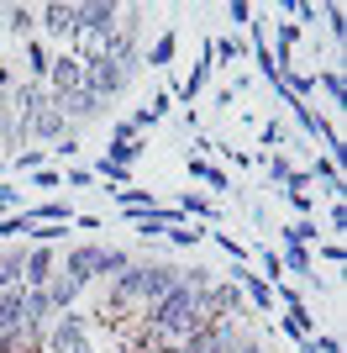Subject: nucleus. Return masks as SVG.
<instances>
[{"mask_svg": "<svg viewBox=\"0 0 347 353\" xmlns=\"http://www.w3.org/2000/svg\"><path fill=\"white\" fill-rule=\"evenodd\" d=\"M279 327H284L295 343H305L311 332H316V316L305 311V301H295V306H284V316H279Z\"/></svg>", "mask_w": 347, "mask_h": 353, "instance_id": "nucleus-26", "label": "nucleus"}, {"mask_svg": "<svg viewBox=\"0 0 347 353\" xmlns=\"http://www.w3.org/2000/svg\"><path fill=\"white\" fill-rule=\"evenodd\" d=\"M311 343H316V353H342V338H337V332H311Z\"/></svg>", "mask_w": 347, "mask_h": 353, "instance_id": "nucleus-46", "label": "nucleus"}, {"mask_svg": "<svg viewBox=\"0 0 347 353\" xmlns=\"http://www.w3.org/2000/svg\"><path fill=\"white\" fill-rule=\"evenodd\" d=\"M143 153H147L143 132H137V127H132L127 117H121V121H111V148H105L101 159H105V163H121V169H132V163L143 159Z\"/></svg>", "mask_w": 347, "mask_h": 353, "instance_id": "nucleus-9", "label": "nucleus"}, {"mask_svg": "<svg viewBox=\"0 0 347 353\" xmlns=\"http://www.w3.org/2000/svg\"><path fill=\"white\" fill-rule=\"evenodd\" d=\"M0 27L11 32V37H37V6H0Z\"/></svg>", "mask_w": 347, "mask_h": 353, "instance_id": "nucleus-21", "label": "nucleus"}, {"mask_svg": "<svg viewBox=\"0 0 347 353\" xmlns=\"http://www.w3.org/2000/svg\"><path fill=\"white\" fill-rule=\"evenodd\" d=\"M231 285L242 290V301H247V306H253V311H258V316H274V311H279V301H274V285L263 280V274H258V269H253V264L231 269Z\"/></svg>", "mask_w": 347, "mask_h": 353, "instance_id": "nucleus-8", "label": "nucleus"}, {"mask_svg": "<svg viewBox=\"0 0 347 353\" xmlns=\"http://www.w3.org/2000/svg\"><path fill=\"white\" fill-rule=\"evenodd\" d=\"M227 353H263V343H258V338H253V332H247V338H242V343H237V348H227Z\"/></svg>", "mask_w": 347, "mask_h": 353, "instance_id": "nucleus-49", "label": "nucleus"}, {"mask_svg": "<svg viewBox=\"0 0 347 353\" xmlns=\"http://www.w3.org/2000/svg\"><path fill=\"white\" fill-rule=\"evenodd\" d=\"M21 327H27V316H21V290H0V338H21Z\"/></svg>", "mask_w": 347, "mask_h": 353, "instance_id": "nucleus-25", "label": "nucleus"}, {"mask_svg": "<svg viewBox=\"0 0 347 353\" xmlns=\"http://www.w3.org/2000/svg\"><path fill=\"white\" fill-rule=\"evenodd\" d=\"M101 259H105V243L85 237V243H74V248L58 253V274H69L79 290H90V285L101 280Z\"/></svg>", "mask_w": 347, "mask_h": 353, "instance_id": "nucleus-4", "label": "nucleus"}, {"mask_svg": "<svg viewBox=\"0 0 347 353\" xmlns=\"http://www.w3.org/2000/svg\"><path fill=\"white\" fill-rule=\"evenodd\" d=\"M11 85H16V79H11V69H6V63H0V90H6V95H11Z\"/></svg>", "mask_w": 347, "mask_h": 353, "instance_id": "nucleus-50", "label": "nucleus"}, {"mask_svg": "<svg viewBox=\"0 0 347 353\" xmlns=\"http://www.w3.org/2000/svg\"><path fill=\"white\" fill-rule=\"evenodd\" d=\"M342 32H347L342 6H326V37H332V48H342Z\"/></svg>", "mask_w": 347, "mask_h": 353, "instance_id": "nucleus-40", "label": "nucleus"}, {"mask_svg": "<svg viewBox=\"0 0 347 353\" xmlns=\"http://www.w3.org/2000/svg\"><path fill=\"white\" fill-rule=\"evenodd\" d=\"M21 264H27V243L0 248V290H21Z\"/></svg>", "mask_w": 347, "mask_h": 353, "instance_id": "nucleus-24", "label": "nucleus"}, {"mask_svg": "<svg viewBox=\"0 0 347 353\" xmlns=\"http://www.w3.org/2000/svg\"><path fill=\"white\" fill-rule=\"evenodd\" d=\"M316 90H326V101L342 111L347 105V79H342V69L337 63H326V69H316Z\"/></svg>", "mask_w": 347, "mask_h": 353, "instance_id": "nucleus-30", "label": "nucleus"}, {"mask_svg": "<svg viewBox=\"0 0 347 353\" xmlns=\"http://www.w3.org/2000/svg\"><path fill=\"white\" fill-rule=\"evenodd\" d=\"M169 105H174V95H169V90H158V95H153V101H147L143 111H147L153 121H163V117H169Z\"/></svg>", "mask_w": 347, "mask_h": 353, "instance_id": "nucleus-44", "label": "nucleus"}, {"mask_svg": "<svg viewBox=\"0 0 347 353\" xmlns=\"http://www.w3.org/2000/svg\"><path fill=\"white\" fill-rule=\"evenodd\" d=\"M105 195H111V201L127 211V216H143V211H158V206H163L153 190H137V185H127V190H105Z\"/></svg>", "mask_w": 347, "mask_h": 353, "instance_id": "nucleus-23", "label": "nucleus"}, {"mask_svg": "<svg viewBox=\"0 0 347 353\" xmlns=\"http://www.w3.org/2000/svg\"><path fill=\"white\" fill-rule=\"evenodd\" d=\"M211 59L227 63V69H231V63H247V43H242V37H231V32H227V37H211Z\"/></svg>", "mask_w": 347, "mask_h": 353, "instance_id": "nucleus-31", "label": "nucleus"}, {"mask_svg": "<svg viewBox=\"0 0 347 353\" xmlns=\"http://www.w3.org/2000/svg\"><path fill=\"white\" fill-rule=\"evenodd\" d=\"M43 290H48V301H53V311H74V306H79V295H85L79 285L69 280V274H53Z\"/></svg>", "mask_w": 347, "mask_h": 353, "instance_id": "nucleus-29", "label": "nucleus"}, {"mask_svg": "<svg viewBox=\"0 0 347 353\" xmlns=\"http://www.w3.org/2000/svg\"><path fill=\"white\" fill-rule=\"evenodd\" d=\"M174 211H179L185 221H195V227H211V221L221 216V206L211 201V195H200V190H185L179 201H174Z\"/></svg>", "mask_w": 347, "mask_h": 353, "instance_id": "nucleus-16", "label": "nucleus"}, {"mask_svg": "<svg viewBox=\"0 0 347 353\" xmlns=\"http://www.w3.org/2000/svg\"><path fill=\"white\" fill-rule=\"evenodd\" d=\"M58 174H63V185H69V190H90V185H95V174H90L85 163H63Z\"/></svg>", "mask_w": 347, "mask_h": 353, "instance_id": "nucleus-39", "label": "nucleus"}, {"mask_svg": "<svg viewBox=\"0 0 347 353\" xmlns=\"http://www.w3.org/2000/svg\"><path fill=\"white\" fill-rule=\"evenodd\" d=\"M74 90H85V63L74 59L69 48H58L53 53V69H48V95H74Z\"/></svg>", "mask_w": 347, "mask_h": 353, "instance_id": "nucleus-11", "label": "nucleus"}, {"mask_svg": "<svg viewBox=\"0 0 347 353\" xmlns=\"http://www.w3.org/2000/svg\"><path fill=\"white\" fill-rule=\"evenodd\" d=\"M69 237V221H48V227H32L27 232V248H58Z\"/></svg>", "mask_w": 347, "mask_h": 353, "instance_id": "nucleus-32", "label": "nucleus"}, {"mask_svg": "<svg viewBox=\"0 0 347 353\" xmlns=\"http://www.w3.org/2000/svg\"><path fill=\"white\" fill-rule=\"evenodd\" d=\"M127 85H132V74H127V69H116L105 53L85 63V90H90V95H101L105 105H111L116 95H127Z\"/></svg>", "mask_w": 347, "mask_h": 353, "instance_id": "nucleus-7", "label": "nucleus"}, {"mask_svg": "<svg viewBox=\"0 0 347 353\" xmlns=\"http://www.w3.org/2000/svg\"><path fill=\"white\" fill-rule=\"evenodd\" d=\"M21 211H27L32 227H48V221H69V227H74V206H69V201H58V195L43 201V206H21Z\"/></svg>", "mask_w": 347, "mask_h": 353, "instance_id": "nucleus-27", "label": "nucleus"}, {"mask_svg": "<svg viewBox=\"0 0 347 353\" xmlns=\"http://www.w3.org/2000/svg\"><path fill=\"white\" fill-rule=\"evenodd\" d=\"M169 243H174V248H200V243H205V227H195V221L169 227Z\"/></svg>", "mask_w": 347, "mask_h": 353, "instance_id": "nucleus-36", "label": "nucleus"}, {"mask_svg": "<svg viewBox=\"0 0 347 353\" xmlns=\"http://www.w3.org/2000/svg\"><path fill=\"white\" fill-rule=\"evenodd\" d=\"M74 353H95V343H90V338H85V343H79V348H74Z\"/></svg>", "mask_w": 347, "mask_h": 353, "instance_id": "nucleus-51", "label": "nucleus"}, {"mask_svg": "<svg viewBox=\"0 0 347 353\" xmlns=\"http://www.w3.org/2000/svg\"><path fill=\"white\" fill-rule=\"evenodd\" d=\"M326 232L342 243V232H347V206H342V201H332V206H326Z\"/></svg>", "mask_w": 347, "mask_h": 353, "instance_id": "nucleus-41", "label": "nucleus"}, {"mask_svg": "<svg viewBox=\"0 0 347 353\" xmlns=\"http://www.w3.org/2000/svg\"><path fill=\"white\" fill-rule=\"evenodd\" d=\"M132 264H137V253H132V248H105V259H101V280H116V274H127Z\"/></svg>", "mask_w": 347, "mask_h": 353, "instance_id": "nucleus-33", "label": "nucleus"}, {"mask_svg": "<svg viewBox=\"0 0 347 353\" xmlns=\"http://www.w3.org/2000/svg\"><path fill=\"white\" fill-rule=\"evenodd\" d=\"M253 163H263V169H269V179H274V185H284L289 174H295V163H289V153H258V159Z\"/></svg>", "mask_w": 347, "mask_h": 353, "instance_id": "nucleus-35", "label": "nucleus"}, {"mask_svg": "<svg viewBox=\"0 0 347 353\" xmlns=\"http://www.w3.org/2000/svg\"><path fill=\"white\" fill-rule=\"evenodd\" d=\"M211 74H216V59H211V43H205V48H200V59H195V69H189L185 79L169 90V95H174V101H185V105H195V101L205 95V85H211Z\"/></svg>", "mask_w": 347, "mask_h": 353, "instance_id": "nucleus-12", "label": "nucleus"}, {"mask_svg": "<svg viewBox=\"0 0 347 353\" xmlns=\"http://www.w3.org/2000/svg\"><path fill=\"white\" fill-rule=\"evenodd\" d=\"M74 227H79V232H101V216H90V211H74Z\"/></svg>", "mask_w": 347, "mask_h": 353, "instance_id": "nucleus-48", "label": "nucleus"}, {"mask_svg": "<svg viewBox=\"0 0 347 353\" xmlns=\"http://www.w3.org/2000/svg\"><path fill=\"white\" fill-rule=\"evenodd\" d=\"M227 16L237 21V27H247V21H253V6H247V0H231V6H227Z\"/></svg>", "mask_w": 347, "mask_h": 353, "instance_id": "nucleus-47", "label": "nucleus"}, {"mask_svg": "<svg viewBox=\"0 0 347 353\" xmlns=\"http://www.w3.org/2000/svg\"><path fill=\"white\" fill-rule=\"evenodd\" d=\"M258 137H263V153H284V121L279 117H269L258 127Z\"/></svg>", "mask_w": 347, "mask_h": 353, "instance_id": "nucleus-37", "label": "nucleus"}, {"mask_svg": "<svg viewBox=\"0 0 347 353\" xmlns=\"http://www.w3.org/2000/svg\"><path fill=\"white\" fill-rule=\"evenodd\" d=\"M6 163H11L16 174H32V169H48V148H21V153H11Z\"/></svg>", "mask_w": 347, "mask_h": 353, "instance_id": "nucleus-34", "label": "nucleus"}, {"mask_svg": "<svg viewBox=\"0 0 347 353\" xmlns=\"http://www.w3.org/2000/svg\"><path fill=\"white\" fill-rule=\"evenodd\" d=\"M174 59H179V32H158V43L143 53V69H153V74H169L174 69Z\"/></svg>", "mask_w": 347, "mask_h": 353, "instance_id": "nucleus-19", "label": "nucleus"}, {"mask_svg": "<svg viewBox=\"0 0 347 353\" xmlns=\"http://www.w3.org/2000/svg\"><path fill=\"white\" fill-rule=\"evenodd\" d=\"M179 274H185V269L169 264V259H158V253H153V259H143V253H137V264H132V311H137V316H143V311H153L163 295L179 285Z\"/></svg>", "mask_w": 347, "mask_h": 353, "instance_id": "nucleus-3", "label": "nucleus"}, {"mask_svg": "<svg viewBox=\"0 0 347 353\" xmlns=\"http://www.w3.org/2000/svg\"><path fill=\"white\" fill-rule=\"evenodd\" d=\"M321 259H326L332 269H342V264H347V248L337 243V237H326V243H321Z\"/></svg>", "mask_w": 347, "mask_h": 353, "instance_id": "nucleus-45", "label": "nucleus"}, {"mask_svg": "<svg viewBox=\"0 0 347 353\" xmlns=\"http://www.w3.org/2000/svg\"><path fill=\"white\" fill-rule=\"evenodd\" d=\"M32 190H58V185H63V174H58V169H53V163H48V169H32Z\"/></svg>", "mask_w": 347, "mask_h": 353, "instance_id": "nucleus-42", "label": "nucleus"}, {"mask_svg": "<svg viewBox=\"0 0 347 353\" xmlns=\"http://www.w3.org/2000/svg\"><path fill=\"white\" fill-rule=\"evenodd\" d=\"M48 69H53V48H48L43 37H27V79L48 85Z\"/></svg>", "mask_w": 347, "mask_h": 353, "instance_id": "nucleus-28", "label": "nucleus"}, {"mask_svg": "<svg viewBox=\"0 0 347 353\" xmlns=\"http://www.w3.org/2000/svg\"><path fill=\"white\" fill-rule=\"evenodd\" d=\"M74 153H79V137H63V143H53V148H48V163H69L74 159Z\"/></svg>", "mask_w": 347, "mask_h": 353, "instance_id": "nucleus-43", "label": "nucleus"}, {"mask_svg": "<svg viewBox=\"0 0 347 353\" xmlns=\"http://www.w3.org/2000/svg\"><path fill=\"white\" fill-rule=\"evenodd\" d=\"M58 111L69 117V127H79V121H95V117H105V101L101 95H90V90H74V95H58Z\"/></svg>", "mask_w": 347, "mask_h": 353, "instance_id": "nucleus-14", "label": "nucleus"}, {"mask_svg": "<svg viewBox=\"0 0 347 353\" xmlns=\"http://www.w3.org/2000/svg\"><path fill=\"white\" fill-rule=\"evenodd\" d=\"M48 101H53V95H48V85H37V79H16L11 95H6V105H11V117H16V132H21V127H27V121L37 117Z\"/></svg>", "mask_w": 347, "mask_h": 353, "instance_id": "nucleus-10", "label": "nucleus"}, {"mask_svg": "<svg viewBox=\"0 0 347 353\" xmlns=\"http://www.w3.org/2000/svg\"><path fill=\"white\" fill-rule=\"evenodd\" d=\"M185 169H189V179H195V185H205V190H216V195H221V190H231V174L221 169V163L200 159V153H189Z\"/></svg>", "mask_w": 347, "mask_h": 353, "instance_id": "nucleus-18", "label": "nucleus"}, {"mask_svg": "<svg viewBox=\"0 0 347 353\" xmlns=\"http://www.w3.org/2000/svg\"><path fill=\"white\" fill-rule=\"evenodd\" d=\"M116 353H147V348H116Z\"/></svg>", "mask_w": 347, "mask_h": 353, "instance_id": "nucleus-53", "label": "nucleus"}, {"mask_svg": "<svg viewBox=\"0 0 347 353\" xmlns=\"http://www.w3.org/2000/svg\"><path fill=\"white\" fill-rule=\"evenodd\" d=\"M216 280L211 269H185L179 274V285H174L169 295H163L153 311H143L137 322H143V348H153V353H174L179 343L195 332V327H205V311H200V295H205V285Z\"/></svg>", "mask_w": 347, "mask_h": 353, "instance_id": "nucleus-1", "label": "nucleus"}, {"mask_svg": "<svg viewBox=\"0 0 347 353\" xmlns=\"http://www.w3.org/2000/svg\"><path fill=\"white\" fill-rule=\"evenodd\" d=\"M305 179H311V185H321V195H326V201H342V190H347L337 159H326V153H316V163L305 169Z\"/></svg>", "mask_w": 347, "mask_h": 353, "instance_id": "nucleus-15", "label": "nucleus"}, {"mask_svg": "<svg viewBox=\"0 0 347 353\" xmlns=\"http://www.w3.org/2000/svg\"><path fill=\"white\" fill-rule=\"evenodd\" d=\"M311 243H321V221L316 216H295L279 227V248H311Z\"/></svg>", "mask_w": 347, "mask_h": 353, "instance_id": "nucleus-20", "label": "nucleus"}, {"mask_svg": "<svg viewBox=\"0 0 347 353\" xmlns=\"http://www.w3.org/2000/svg\"><path fill=\"white\" fill-rule=\"evenodd\" d=\"M279 269H284V274H300V280H311V285H321L316 253H311V248H279Z\"/></svg>", "mask_w": 347, "mask_h": 353, "instance_id": "nucleus-22", "label": "nucleus"}, {"mask_svg": "<svg viewBox=\"0 0 347 353\" xmlns=\"http://www.w3.org/2000/svg\"><path fill=\"white\" fill-rule=\"evenodd\" d=\"M300 353H316V343H311V338H305V343H300Z\"/></svg>", "mask_w": 347, "mask_h": 353, "instance_id": "nucleus-52", "label": "nucleus"}, {"mask_svg": "<svg viewBox=\"0 0 347 353\" xmlns=\"http://www.w3.org/2000/svg\"><path fill=\"white\" fill-rule=\"evenodd\" d=\"M58 274V248H27V264H21V290H43Z\"/></svg>", "mask_w": 347, "mask_h": 353, "instance_id": "nucleus-13", "label": "nucleus"}, {"mask_svg": "<svg viewBox=\"0 0 347 353\" xmlns=\"http://www.w3.org/2000/svg\"><path fill=\"white\" fill-rule=\"evenodd\" d=\"M74 27H79V0H48V6H37V37L43 43L69 48Z\"/></svg>", "mask_w": 347, "mask_h": 353, "instance_id": "nucleus-5", "label": "nucleus"}, {"mask_svg": "<svg viewBox=\"0 0 347 353\" xmlns=\"http://www.w3.org/2000/svg\"><path fill=\"white\" fill-rule=\"evenodd\" d=\"M85 338H90L85 316H79V311H58L53 322H48V332H43V353H74Z\"/></svg>", "mask_w": 347, "mask_h": 353, "instance_id": "nucleus-6", "label": "nucleus"}, {"mask_svg": "<svg viewBox=\"0 0 347 353\" xmlns=\"http://www.w3.org/2000/svg\"><path fill=\"white\" fill-rule=\"evenodd\" d=\"M279 195H284L289 206H295V216H316V190H311V179H305V169H295V174L279 185Z\"/></svg>", "mask_w": 347, "mask_h": 353, "instance_id": "nucleus-17", "label": "nucleus"}, {"mask_svg": "<svg viewBox=\"0 0 347 353\" xmlns=\"http://www.w3.org/2000/svg\"><path fill=\"white\" fill-rule=\"evenodd\" d=\"M205 237H211V243H216V248L227 253V259H231V264H237V269L247 264V248H242V243H237V237H231V232H205Z\"/></svg>", "mask_w": 347, "mask_h": 353, "instance_id": "nucleus-38", "label": "nucleus"}, {"mask_svg": "<svg viewBox=\"0 0 347 353\" xmlns=\"http://www.w3.org/2000/svg\"><path fill=\"white\" fill-rule=\"evenodd\" d=\"M116 21H121V0H79V27L69 37V53L79 63L101 59L116 37Z\"/></svg>", "mask_w": 347, "mask_h": 353, "instance_id": "nucleus-2", "label": "nucleus"}]
</instances>
